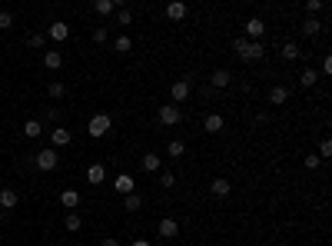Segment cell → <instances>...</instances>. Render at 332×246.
I'll use <instances>...</instances> for the list:
<instances>
[{"mask_svg":"<svg viewBox=\"0 0 332 246\" xmlns=\"http://www.w3.org/2000/svg\"><path fill=\"white\" fill-rule=\"evenodd\" d=\"M47 37H50V40H56V44H63V40L70 37V27L63 24V20H53V24L47 27Z\"/></svg>","mask_w":332,"mask_h":246,"instance_id":"7","label":"cell"},{"mask_svg":"<svg viewBox=\"0 0 332 246\" xmlns=\"http://www.w3.org/2000/svg\"><path fill=\"white\" fill-rule=\"evenodd\" d=\"M116 24H120V27H130V24H133V13H130V10H116Z\"/></svg>","mask_w":332,"mask_h":246,"instance_id":"31","label":"cell"},{"mask_svg":"<svg viewBox=\"0 0 332 246\" xmlns=\"http://www.w3.org/2000/svg\"><path fill=\"white\" fill-rule=\"evenodd\" d=\"M140 166H143V170H146V173H157V170H160V166H163V160H160V157H157V153H146V157H143V160H140Z\"/></svg>","mask_w":332,"mask_h":246,"instance_id":"16","label":"cell"},{"mask_svg":"<svg viewBox=\"0 0 332 246\" xmlns=\"http://www.w3.org/2000/svg\"><path fill=\"white\" fill-rule=\"evenodd\" d=\"M302 33H306V37H319V33H322V24L316 17H309L306 24H302Z\"/></svg>","mask_w":332,"mask_h":246,"instance_id":"23","label":"cell"},{"mask_svg":"<svg viewBox=\"0 0 332 246\" xmlns=\"http://www.w3.org/2000/svg\"><path fill=\"white\" fill-rule=\"evenodd\" d=\"M24 137H30V140L44 137V123H40V120H27L24 123Z\"/></svg>","mask_w":332,"mask_h":246,"instance_id":"18","label":"cell"},{"mask_svg":"<svg viewBox=\"0 0 332 246\" xmlns=\"http://www.w3.org/2000/svg\"><path fill=\"white\" fill-rule=\"evenodd\" d=\"M93 10L100 13V17H110V13H116V4H113V0H96Z\"/></svg>","mask_w":332,"mask_h":246,"instance_id":"25","label":"cell"},{"mask_svg":"<svg viewBox=\"0 0 332 246\" xmlns=\"http://www.w3.org/2000/svg\"><path fill=\"white\" fill-rule=\"evenodd\" d=\"M209 190H213V196H229L232 193V183L226 177H216L213 183H209Z\"/></svg>","mask_w":332,"mask_h":246,"instance_id":"14","label":"cell"},{"mask_svg":"<svg viewBox=\"0 0 332 246\" xmlns=\"http://www.w3.org/2000/svg\"><path fill=\"white\" fill-rule=\"evenodd\" d=\"M87 180H90L93 186H100L103 180H107V166H103V163H93V166L87 170Z\"/></svg>","mask_w":332,"mask_h":246,"instance_id":"13","label":"cell"},{"mask_svg":"<svg viewBox=\"0 0 332 246\" xmlns=\"http://www.w3.org/2000/svg\"><path fill=\"white\" fill-rule=\"evenodd\" d=\"M263 33H266V24L259 17H249V20H246V40H263Z\"/></svg>","mask_w":332,"mask_h":246,"instance_id":"6","label":"cell"},{"mask_svg":"<svg viewBox=\"0 0 332 246\" xmlns=\"http://www.w3.org/2000/svg\"><path fill=\"white\" fill-rule=\"evenodd\" d=\"M123 206H126V213H136V210L143 206V200H140L136 193H130V196H123Z\"/></svg>","mask_w":332,"mask_h":246,"instance_id":"29","label":"cell"},{"mask_svg":"<svg viewBox=\"0 0 332 246\" xmlns=\"http://www.w3.org/2000/svg\"><path fill=\"white\" fill-rule=\"evenodd\" d=\"M17 200H20L17 190H0V206H4V210H13V206H17Z\"/></svg>","mask_w":332,"mask_h":246,"instance_id":"19","label":"cell"},{"mask_svg":"<svg viewBox=\"0 0 332 246\" xmlns=\"http://www.w3.org/2000/svg\"><path fill=\"white\" fill-rule=\"evenodd\" d=\"M316 157H319V160L332 157V143H329V140H322V143H319V153H316Z\"/></svg>","mask_w":332,"mask_h":246,"instance_id":"37","label":"cell"},{"mask_svg":"<svg viewBox=\"0 0 332 246\" xmlns=\"http://www.w3.org/2000/svg\"><path fill=\"white\" fill-rule=\"evenodd\" d=\"M223 126H226V120L220 113H206V117H203V130H206V133H220Z\"/></svg>","mask_w":332,"mask_h":246,"instance_id":"10","label":"cell"},{"mask_svg":"<svg viewBox=\"0 0 332 246\" xmlns=\"http://www.w3.org/2000/svg\"><path fill=\"white\" fill-rule=\"evenodd\" d=\"M186 13H189V7L183 4V0H173V4L166 7V17L169 20H186Z\"/></svg>","mask_w":332,"mask_h":246,"instance_id":"12","label":"cell"},{"mask_svg":"<svg viewBox=\"0 0 332 246\" xmlns=\"http://www.w3.org/2000/svg\"><path fill=\"white\" fill-rule=\"evenodd\" d=\"M130 246H153V243H150V240H133Z\"/></svg>","mask_w":332,"mask_h":246,"instance_id":"41","label":"cell"},{"mask_svg":"<svg viewBox=\"0 0 332 246\" xmlns=\"http://www.w3.org/2000/svg\"><path fill=\"white\" fill-rule=\"evenodd\" d=\"M110 126H113L110 113H93V117H90V123H87V133L100 140V137H107V133H110Z\"/></svg>","mask_w":332,"mask_h":246,"instance_id":"1","label":"cell"},{"mask_svg":"<svg viewBox=\"0 0 332 246\" xmlns=\"http://www.w3.org/2000/svg\"><path fill=\"white\" fill-rule=\"evenodd\" d=\"M27 44H30V47H44L47 37H44V33H30V40H27Z\"/></svg>","mask_w":332,"mask_h":246,"instance_id":"38","label":"cell"},{"mask_svg":"<svg viewBox=\"0 0 332 246\" xmlns=\"http://www.w3.org/2000/svg\"><path fill=\"white\" fill-rule=\"evenodd\" d=\"M113 50H116V53H130V50H133V40L123 33V37H116V40H113Z\"/></svg>","mask_w":332,"mask_h":246,"instance_id":"28","label":"cell"},{"mask_svg":"<svg viewBox=\"0 0 332 246\" xmlns=\"http://www.w3.org/2000/svg\"><path fill=\"white\" fill-rule=\"evenodd\" d=\"M160 186H176V177H173V173H169V170H163V173H160Z\"/></svg>","mask_w":332,"mask_h":246,"instance_id":"32","label":"cell"},{"mask_svg":"<svg viewBox=\"0 0 332 246\" xmlns=\"http://www.w3.org/2000/svg\"><path fill=\"white\" fill-rule=\"evenodd\" d=\"M44 67H47V70H60V67H63V53H60V50H47V53H44Z\"/></svg>","mask_w":332,"mask_h":246,"instance_id":"15","label":"cell"},{"mask_svg":"<svg viewBox=\"0 0 332 246\" xmlns=\"http://www.w3.org/2000/svg\"><path fill=\"white\" fill-rule=\"evenodd\" d=\"M160 236H163V240H173V236H180V223H176L173 216L160 220Z\"/></svg>","mask_w":332,"mask_h":246,"instance_id":"8","label":"cell"},{"mask_svg":"<svg viewBox=\"0 0 332 246\" xmlns=\"http://www.w3.org/2000/svg\"><path fill=\"white\" fill-rule=\"evenodd\" d=\"M60 203L67 210H76V206H80V193H76V190H63V193H60Z\"/></svg>","mask_w":332,"mask_h":246,"instance_id":"17","label":"cell"},{"mask_svg":"<svg viewBox=\"0 0 332 246\" xmlns=\"http://www.w3.org/2000/svg\"><path fill=\"white\" fill-rule=\"evenodd\" d=\"M33 163H37V170L50 173V170H56L60 157H56V150H53V146H47V150H40V153H37V160H33Z\"/></svg>","mask_w":332,"mask_h":246,"instance_id":"2","label":"cell"},{"mask_svg":"<svg viewBox=\"0 0 332 246\" xmlns=\"http://www.w3.org/2000/svg\"><path fill=\"white\" fill-rule=\"evenodd\" d=\"M70 140H73V133H70L67 126H56V130H50V143H53V150H56V146H67Z\"/></svg>","mask_w":332,"mask_h":246,"instance_id":"9","label":"cell"},{"mask_svg":"<svg viewBox=\"0 0 332 246\" xmlns=\"http://www.w3.org/2000/svg\"><path fill=\"white\" fill-rule=\"evenodd\" d=\"M0 10H4V7H0Z\"/></svg>","mask_w":332,"mask_h":246,"instance_id":"42","label":"cell"},{"mask_svg":"<svg viewBox=\"0 0 332 246\" xmlns=\"http://www.w3.org/2000/svg\"><path fill=\"white\" fill-rule=\"evenodd\" d=\"M316 83H319V73H316V70L313 67H309V70H302V77H299V87H316Z\"/></svg>","mask_w":332,"mask_h":246,"instance_id":"22","label":"cell"},{"mask_svg":"<svg viewBox=\"0 0 332 246\" xmlns=\"http://www.w3.org/2000/svg\"><path fill=\"white\" fill-rule=\"evenodd\" d=\"M189 90H193V87H189V80H176L173 83V90H169V93H173V103H176V107H183V103L189 100Z\"/></svg>","mask_w":332,"mask_h":246,"instance_id":"5","label":"cell"},{"mask_svg":"<svg viewBox=\"0 0 332 246\" xmlns=\"http://www.w3.org/2000/svg\"><path fill=\"white\" fill-rule=\"evenodd\" d=\"M319 10H322V0H306V13L309 17H316Z\"/></svg>","mask_w":332,"mask_h":246,"instance_id":"36","label":"cell"},{"mask_svg":"<svg viewBox=\"0 0 332 246\" xmlns=\"http://www.w3.org/2000/svg\"><path fill=\"white\" fill-rule=\"evenodd\" d=\"M93 40H96V44H107V27H96V30H93Z\"/></svg>","mask_w":332,"mask_h":246,"instance_id":"39","label":"cell"},{"mask_svg":"<svg viewBox=\"0 0 332 246\" xmlns=\"http://www.w3.org/2000/svg\"><path fill=\"white\" fill-rule=\"evenodd\" d=\"M259 57H263V40H249V44H246V50H243V60L252 63V60H259Z\"/></svg>","mask_w":332,"mask_h":246,"instance_id":"11","label":"cell"},{"mask_svg":"<svg viewBox=\"0 0 332 246\" xmlns=\"http://www.w3.org/2000/svg\"><path fill=\"white\" fill-rule=\"evenodd\" d=\"M183 120V110L176 107V103H166V107H160V123H166V126H176Z\"/></svg>","mask_w":332,"mask_h":246,"instance_id":"3","label":"cell"},{"mask_svg":"<svg viewBox=\"0 0 332 246\" xmlns=\"http://www.w3.org/2000/svg\"><path fill=\"white\" fill-rule=\"evenodd\" d=\"M47 93H50V97H53V100H60V97H63V93H67V87H63V83H56V80H53V83H50V87H47Z\"/></svg>","mask_w":332,"mask_h":246,"instance_id":"30","label":"cell"},{"mask_svg":"<svg viewBox=\"0 0 332 246\" xmlns=\"http://www.w3.org/2000/svg\"><path fill=\"white\" fill-rule=\"evenodd\" d=\"M10 27H13V13L0 10V30H10Z\"/></svg>","mask_w":332,"mask_h":246,"instance_id":"35","label":"cell"},{"mask_svg":"<svg viewBox=\"0 0 332 246\" xmlns=\"http://www.w3.org/2000/svg\"><path fill=\"white\" fill-rule=\"evenodd\" d=\"M113 190H116L120 196H130V193H136V180H133L130 173H120V177L113 180Z\"/></svg>","mask_w":332,"mask_h":246,"instance_id":"4","label":"cell"},{"mask_svg":"<svg viewBox=\"0 0 332 246\" xmlns=\"http://www.w3.org/2000/svg\"><path fill=\"white\" fill-rule=\"evenodd\" d=\"M286 100H289V90L286 87H272L269 90V103H272V107H282Z\"/></svg>","mask_w":332,"mask_h":246,"instance_id":"20","label":"cell"},{"mask_svg":"<svg viewBox=\"0 0 332 246\" xmlns=\"http://www.w3.org/2000/svg\"><path fill=\"white\" fill-rule=\"evenodd\" d=\"M166 153H169V157H173V160H180V157H183V153H186V143H183V140H169V146H166Z\"/></svg>","mask_w":332,"mask_h":246,"instance_id":"27","label":"cell"},{"mask_svg":"<svg viewBox=\"0 0 332 246\" xmlns=\"http://www.w3.org/2000/svg\"><path fill=\"white\" fill-rule=\"evenodd\" d=\"M63 226H67V230H70V233H76V230H80V226H83V220H80V213H73V210H70V213H67V216H63Z\"/></svg>","mask_w":332,"mask_h":246,"instance_id":"21","label":"cell"},{"mask_svg":"<svg viewBox=\"0 0 332 246\" xmlns=\"http://www.w3.org/2000/svg\"><path fill=\"white\" fill-rule=\"evenodd\" d=\"M246 44H249V40H246V37H232V53H239V57H243Z\"/></svg>","mask_w":332,"mask_h":246,"instance_id":"33","label":"cell"},{"mask_svg":"<svg viewBox=\"0 0 332 246\" xmlns=\"http://www.w3.org/2000/svg\"><path fill=\"white\" fill-rule=\"evenodd\" d=\"M209 80H213V87H216V90H223V87H229L232 77H229V70H216V73L209 77Z\"/></svg>","mask_w":332,"mask_h":246,"instance_id":"24","label":"cell"},{"mask_svg":"<svg viewBox=\"0 0 332 246\" xmlns=\"http://www.w3.org/2000/svg\"><path fill=\"white\" fill-rule=\"evenodd\" d=\"M100 246H120V240H113V236H107V240H100Z\"/></svg>","mask_w":332,"mask_h":246,"instance_id":"40","label":"cell"},{"mask_svg":"<svg viewBox=\"0 0 332 246\" xmlns=\"http://www.w3.org/2000/svg\"><path fill=\"white\" fill-rule=\"evenodd\" d=\"M302 163H306V170H319V166H322V160L316 157V153H309V157L302 160Z\"/></svg>","mask_w":332,"mask_h":246,"instance_id":"34","label":"cell"},{"mask_svg":"<svg viewBox=\"0 0 332 246\" xmlns=\"http://www.w3.org/2000/svg\"><path fill=\"white\" fill-rule=\"evenodd\" d=\"M299 57H302V50L296 44H282V60H286V63H292V60H299Z\"/></svg>","mask_w":332,"mask_h":246,"instance_id":"26","label":"cell"}]
</instances>
